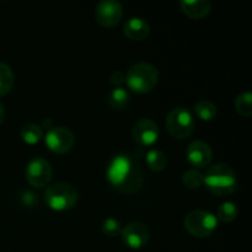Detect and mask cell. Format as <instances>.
<instances>
[{
  "label": "cell",
  "instance_id": "cell-6",
  "mask_svg": "<svg viewBox=\"0 0 252 252\" xmlns=\"http://www.w3.org/2000/svg\"><path fill=\"white\" fill-rule=\"evenodd\" d=\"M166 130L175 139H186L194 130V118L187 107H175L166 117Z\"/></svg>",
  "mask_w": 252,
  "mask_h": 252
},
{
  "label": "cell",
  "instance_id": "cell-27",
  "mask_svg": "<svg viewBox=\"0 0 252 252\" xmlns=\"http://www.w3.org/2000/svg\"><path fill=\"white\" fill-rule=\"evenodd\" d=\"M4 120H5V108L4 106H2V103L0 102V125L4 122Z\"/></svg>",
  "mask_w": 252,
  "mask_h": 252
},
{
  "label": "cell",
  "instance_id": "cell-7",
  "mask_svg": "<svg viewBox=\"0 0 252 252\" xmlns=\"http://www.w3.org/2000/svg\"><path fill=\"white\" fill-rule=\"evenodd\" d=\"M44 143L54 154H66L75 145V135L69 128L57 126L47 130Z\"/></svg>",
  "mask_w": 252,
  "mask_h": 252
},
{
  "label": "cell",
  "instance_id": "cell-15",
  "mask_svg": "<svg viewBox=\"0 0 252 252\" xmlns=\"http://www.w3.org/2000/svg\"><path fill=\"white\" fill-rule=\"evenodd\" d=\"M145 162L149 170L154 172H161L167 166V158L161 150L152 149L145 155Z\"/></svg>",
  "mask_w": 252,
  "mask_h": 252
},
{
  "label": "cell",
  "instance_id": "cell-10",
  "mask_svg": "<svg viewBox=\"0 0 252 252\" xmlns=\"http://www.w3.org/2000/svg\"><path fill=\"white\" fill-rule=\"evenodd\" d=\"M121 236H122L123 244L127 248L138 250L147 245L150 238V230L144 223L132 221L122 229Z\"/></svg>",
  "mask_w": 252,
  "mask_h": 252
},
{
  "label": "cell",
  "instance_id": "cell-14",
  "mask_svg": "<svg viewBox=\"0 0 252 252\" xmlns=\"http://www.w3.org/2000/svg\"><path fill=\"white\" fill-rule=\"evenodd\" d=\"M180 9L189 19L201 20L211 12L212 4L208 0H181Z\"/></svg>",
  "mask_w": 252,
  "mask_h": 252
},
{
  "label": "cell",
  "instance_id": "cell-23",
  "mask_svg": "<svg viewBox=\"0 0 252 252\" xmlns=\"http://www.w3.org/2000/svg\"><path fill=\"white\" fill-rule=\"evenodd\" d=\"M101 229H102V233L106 236H108V238H115V236H118L121 234L122 225H121V223L117 219L107 218L101 224Z\"/></svg>",
  "mask_w": 252,
  "mask_h": 252
},
{
  "label": "cell",
  "instance_id": "cell-1",
  "mask_svg": "<svg viewBox=\"0 0 252 252\" xmlns=\"http://www.w3.org/2000/svg\"><path fill=\"white\" fill-rule=\"evenodd\" d=\"M107 179L115 189L129 194L137 192L144 181L142 167L126 155L113 158L107 169Z\"/></svg>",
  "mask_w": 252,
  "mask_h": 252
},
{
  "label": "cell",
  "instance_id": "cell-4",
  "mask_svg": "<svg viewBox=\"0 0 252 252\" xmlns=\"http://www.w3.org/2000/svg\"><path fill=\"white\" fill-rule=\"evenodd\" d=\"M78 198L76 189L68 182H56L47 187L44 192L46 204L56 212L70 211L76 206Z\"/></svg>",
  "mask_w": 252,
  "mask_h": 252
},
{
  "label": "cell",
  "instance_id": "cell-26",
  "mask_svg": "<svg viewBox=\"0 0 252 252\" xmlns=\"http://www.w3.org/2000/svg\"><path fill=\"white\" fill-rule=\"evenodd\" d=\"M53 127V126H52V120H49V118H46V120L43 121V122H42V126H41V128L42 129H51V128Z\"/></svg>",
  "mask_w": 252,
  "mask_h": 252
},
{
  "label": "cell",
  "instance_id": "cell-16",
  "mask_svg": "<svg viewBox=\"0 0 252 252\" xmlns=\"http://www.w3.org/2000/svg\"><path fill=\"white\" fill-rule=\"evenodd\" d=\"M20 135L26 144H38L43 138V129L41 128V126L36 125V123H27L21 128Z\"/></svg>",
  "mask_w": 252,
  "mask_h": 252
},
{
  "label": "cell",
  "instance_id": "cell-2",
  "mask_svg": "<svg viewBox=\"0 0 252 252\" xmlns=\"http://www.w3.org/2000/svg\"><path fill=\"white\" fill-rule=\"evenodd\" d=\"M203 184L213 194L225 197L236 191L238 179L235 171L229 165L216 164L203 175Z\"/></svg>",
  "mask_w": 252,
  "mask_h": 252
},
{
  "label": "cell",
  "instance_id": "cell-5",
  "mask_svg": "<svg viewBox=\"0 0 252 252\" xmlns=\"http://www.w3.org/2000/svg\"><path fill=\"white\" fill-rule=\"evenodd\" d=\"M184 226L187 233L194 238H209L218 228V219L211 212L196 209L185 217Z\"/></svg>",
  "mask_w": 252,
  "mask_h": 252
},
{
  "label": "cell",
  "instance_id": "cell-3",
  "mask_svg": "<svg viewBox=\"0 0 252 252\" xmlns=\"http://www.w3.org/2000/svg\"><path fill=\"white\" fill-rule=\"evenodd\" d=\"M159 81V71L153 64L139 62L133 64L126 74V84L137 94H147L154 90Z\"/></svg>",
  "mask_w": 252,
  "mask_h": 252
},
{
  "label": "cell",
  "instance_id": "cell-22",
  "mask_svg": "<svg viewBox=\"0 0 252 252\" xmlns=\"http://www.w3.org/2000/svg\"><path fill=\"white\" fill-rule=\"evenodd\" d=\"M182 182L187 189H196L203 185V174L196 169H189L182 175Z\"/></svg>",
  "mask_w": 252,
  "mask_h": 252
},
{
  "label": "cell",
  "instance_id": "cell-20",
  "mask_svg": "<svg viewBox=\"0 0 252 252\" xmlns=\"http://www.w3.org/2000/svg\"><path fill=\"white\" fill-rule=\"evenodd\" d=\"M238 206L235 203H233V202H224L218 208V213H217L218 218L217 219H219L223 223H231V221H234L238 218Z\"/></svg>",
  "mask_w": 252,
  "mask_h": 252
},
{
  "label": "cell",
  "instance_id": "cell-9",
  "mask_svg": "<svg viewBox=\"0 0 252 252\" xmlns=\"http://www.w3.org/2000/svg\"><path fill=\"white\" fill-rule=\"evenodd\" d=\"M122 15L123 7L117 0H102L95 7V20L102 27L116 26Z\"/></svg>",
  "mask_w": 252,
  "mask_h": 252
},
{
  "label": "cell",
  "instance_id": "cell-11",
  "mask_svg": "<svg viewBox=\"0 0 252 252\" xmlns=\"http://www.w3.org/2000/svg\"><path fill=\"white\" fill-rule=\"evenodd\" d=\"M159 127L150 118H142L133 126V139L139 147H152L159 139Z\"/></svg>",
  "mask_w": 252,
  "mask_h": 252
},
{
  "label": "cell",
  "instance_id": "cell-18",
  "mask_svg": "<svg viewBox=\"0 0 252 252\" xmlns=\"http://www.w3.org/2000/svg\"><path fill=\"white\" fill-rule=\"evenodd\" d=\"M193 111L199 120L206 121V122L214 120L217 113H218L217 105L209 100H202L199 101V102H197L196 105H194Z\"/></svg>",
  "mask_w": 252,
  "mask_h": 252
},
{
  "label": "cell",
  "instance_id": "cell-8",
  "mask_svg": "<svg viewBox=\"0 0 252 252\" xmlns=\"http://www.w3.org/2000/svg\"><path fill=\"white\" fill-rule=\"evenodd\" d=\"M53 170L51 164L43 158H34L27 164L25 176L26 181L36 189L46 187L51 182Z\"/></svg>",
  "mask_w": 252,
  "mask_h": 252
},
{
  "label": "cell",
  "instance_id": "cell-12",
  "mask_svg": "<svg viewBox=\"0 0 252 252\" xmlns=\"http://www.w3.org/2000/svg\"><path fill=\"white\" fill-rule=\"evenodd\" d=\"M186 157L192 166L196 169H203L211 164L213 152L212 148L203 140H193L187 147Z\"/></svg>",
  "mask_w": 252,
  "mask_h": 252
},
{
  "label": "cell",
  "instance_id": "cell-17",
  "mask_svg": "<svg viewBox=\"0 0 252 252\" xmlns=\"http://www.w3.org/2000/svg\"><path fill=\"white\" fill-rule=\"evenodd\" d=\"M129 94L126 89L123 88H116L111 91V94L108 95V105L113 110H125L127 108L128 103H129Z\"/></svg>",
  "mask_w": 252,
  "mask_h": 252
},
{
  "label": "cell",
  "instance_id": "cell-21",
  "mask_svg": "<svg viewBox=\"0 0 252 252\" xmlns=\"http://www.w3.org/2000/svg\"><path fill=\"white\" fill-rule=\"evenodd\" d=\"M235 110L243 117L249 118L252 116V95L249 91L241 93L235 98Z\"/></svg>",
  "mask_w": 252,
  "mask_h": 252
},
{
  "label": "cell",
  "instance_id": "cell-13",
  "mask_svg": "<svg viewBox=\"0 0 252 252\" xmlns=\"http://www.w3.org/2000/svg\"><path fill=\"white\" fill-rule=\"evenodd\" d=\"M123 33L130 41H144L150 34V25L143 17H130L125 22Z\"/></svg>",
  "mask_w": 252,
  "mask_h": 252
},
{
  "label": "cell",
  "instance_id": "cell-24",
  "mask_svg": "<svg viewBox=\"0 0 252 252\" xmlns=\"http://www.w3.org/2000/svg\"><path fill=\"white\" fill-rule=\"evenodd\" d=\"M110 83L112 85L117 86V88H121L123 83H126V75L120 70H115L110 75Z\"/></svg>",
  "mask_w": 252,
  "mask_h": 252
},
{
  "label": "cell",
  "instance_id": "cell-25",
  "mask_svg": "<svg viewBox=\"0 0 252 252\" xmlns=\"http://www.w3.org/2000/svg\"><path fill=\"white\" fill-rule=\"evenodd\" d=\"M22 201H24V204H26V206L29 207L33 206L34 202L37 203V198H34V196L31 192H25L24 197H22Z\"/></svg>",
  "mask_w": 252,
  "mask_h": 252
},
{
  "label": "cell",
  "instance_id": "cell-19",
  "mask_svg": "<svg viewBox=\"0 0 252 252\" xmlns=\"http://www.w3.org/2000/svg\"><path fill=\"white\" fill-rule=\"evenodd\" d=\"M15 84V74L10 65L0 62V96H4L11 91Z\"/></svg>",
  "mask_w": 252,
  "mask_h": 252
}]
</instances>
